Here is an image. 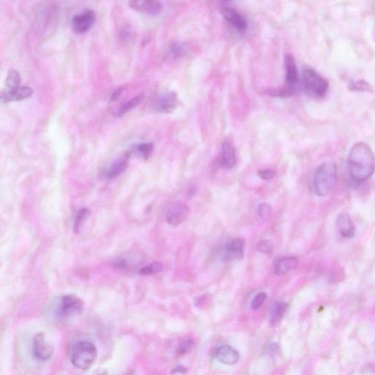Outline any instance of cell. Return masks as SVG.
Masks as SVG:
<instances>
[{
  "label": "cell",
  "instance_id": "obj_1",
  "mask_svg": "<svg viewBox=\"0 0 375 375\" xmlns=\"http://www.w3.org/2000/svg\"><path fill=\"white\" fill-rule=\"evenodd\" d=\"M348 171L353 181L363 183L375 171V156L371 147L364 142L353 146L348 156Z\"/></svg>",
  "mask_w": 375,
  "mask_h": 375
},
{
  "label": "cell",
  "instance_id": "obj_2",
  "mask_svg": "<svg viewBox=\"0 0 375 375\" xmlns=\"http://www.w3.org/2000/svg\"><path fill=\"white\" fill-rule=\"evenodd\" d=\"M84 310V303L75 295L60 296L53 302L50 314L57 320H65L80 315Z\"/></svg>",
  "mask_w": 375,
  "mask_h": 375
},
{
  "label": "cell",
  "instance_id": "obj_3",
  "mask_svg": "<svg viewBox=\"0 0 375 375\" xmlns=\"http://www.w3.org/2000/svg\"><path fill=\"white\" fill-rule=\"evenodd\" d=\"M337 182V167L334 163L321 165L316 171L314 186L316 193L320 196H326L334 189Z\"/></svg>",
  "mask_w": 375,
  "mask_h": 375
},
{
  "label": "cell",
  "instance_id": "obj_4",
  "mask_svg": "<svg viewBox=\"0 0 375 375\" xmlns=\"http://www.w3.org/2000/svg\"><path fill=\"white\" fill-rule=\"evenodd\" d=\"M97 348L90 341H83L77 343L70 353L71 364L77 369H90L96 361Z\"/></svg>",
  "mask_w": 375,
  "mask_h": 375
},
{
  "label": "cell",
  "instance_id": "obj_5",
  "mask_svg": "<svg viewBox=\"0 0 375 375\" xmlns=\"http://www.w3.org/2000/svg\"><path fill=\"white\" fill-rule=\"evenodd\" d=\"M302 82L304 90L311 96L319 98L324 97L327 93L329 82L313 68L304 69Z\"/></svg>",
  "mask_w": 375,
  "mask_h": 375
},
{
  "label": "cell",
  "instance_id": "obj_6",
  "mask_svg": "<svg viewBox=\"0 0 375 375\" xmlns=\"http://www.w3.org/2000/svg\"><path fill=\"white\" fill-rule=\"evenodd\" d=\"M284 66L286 71V86L280 92H277L279 96L283 97H291L294 95L295 87L299 80L298 71L293 57L286 55L284 57Z\"/></svg>",
  "mask_w": 375,
  "mask_h": 375
},
{
  "label": "cell",
  "instance_id": "obj_7",
  "mask_svg": "<svg viewBox=\"0 0 375 375\" xmlns=\"http://www.w3.org/2000/svg\"><path fill=\"white\" fill-rule=\"evenodd\" d=\"M178 97L172 92H161L153 98L151 106L155 111L162 113H171L178 106Z\"/></svg>",
  "mask_w": 375,
  "mask_h": 375
},
{
  "label": "cell",
  "instance_id": "obj_8",
  "mask_svg": "<svg viewBox=\"0 0 375 375\" xmlns=\"http://www.w3.org/2000/svg\"><path fill=\"white\" fill-rule=\"evenodd\" d=\"M95 20V13L91 10H85L75 15L72 19V28L76 33H87L92 28Z\"/></svg>",
  "mask_w": 375,
  "mask_h": 375
},
{
  "label": "cell",
  "instance_id": "obj_9",
  "mask_svg": "<svg viewBox=\"0 0 375 375\" xmlns=\"http://www.w3.org/2000/svg\"><path fill=\"white\" fill-rule=\"evenodd\" d=\"M33 351L34 356L40 361H47L54 354V347L46 342L43 333H39L35 336L33 342Z\"/></svg>",
  "mask_w": 375,
  "mask_h": 375
},
{
  "label": "cell",
  "instance_id": "obj_10",
  "mask_svg": "<svg viewBox=\"0 0 375 375\" xmlns=\"http://www.w3.org/2000/svg\"><path fill=\"white\" fill-rule=\"evenodd\" d=\"M189 208L183 203H176L169 208L166 213V219L171 226H178L187 219Z\"/></svg>",
  "mask_w": 375,
  "mask_h": 375
},
{
  "label": "cell",
  "instance_id": "obj_11",
  "mask_svg": "<svg viewBox=\"0 0 375 375\" xmlns=\"http://www.w3.org/2000/svg\"><path fill=\"white\" fill-rule=\"evenodd\" d=\"M33 89L29 87H19L13 90H7L2 92L1 102L3 104L13 102H20L31 97Z\"/></svg>",
  "mask_w": 375,
  "mask_h": 375
},
{
  "label": "cell",
  "instance_id": "obj_12",
  "mask_svg": "<svg viewBox=\"0 0 375 375\" xmlns=\"http://www.w3.org/2000/svg\"><path fill=\"white\" fill-rule=\"evenodd\" d=\"M129 5L134 11L149 15L158 14L162 8L159 2L148 0H133L129 2Z\"/></svg>",
  "mask_w": 375,
  "mask_h": 375
},
{
  "label": "cell",
  "instance_id": "obj_13",
  "mask_svg": "<svg viewBox=\"0 0 375 375\" xmlns=\"http://www.w3.org/2000/svg\"><path fill=\"white\" fill-rule=\"evenodd\" d=\"M336 224L341 236L345 238H352L355 236L356 228L348 213H340L336 218Z\"/></svg>",
  "mask_w": 375,
  "mask_h": 375
},
{
  "label": "cell",
  "instance_id": "obj_14",
  "mask_svg": "<svg viewBox=\"0 0 375 375\" xmlns=\"http://www.w3.org/2000/svg\"><path fill=\"white\" fill-rule=\"evenodd\" d=\"M129 157L130 154H126L122 157L114 161L103 173L104 178L107 180L114 179L122 174L127 169Z\"/></svg>",
  "mask_w": 375,
  "mask_h": 375
},
{
  "label": "cell",
  "instance_id": "obj_15",
  "mask_svg": "<svg viewBox=\"0 0 375 375\" xmlns=\"http://www.w3.org/2000/svg\"><path fill=\"white\" fill-rule=\"evenodd\" d=\"M244 240L242 238H235L228 242L225 245L226 260H241L244 255Z\"/></svg>",
  "mask_w": 375,
  "mask_h": 375
},
{
  "label": "cell",
  "instance_id": "obj_16",
  "mask_svg": "<svg viewBox=\"0 0 375 375\" xmlns=\"http://www.w3.org/2000/svg\"><path fill=\"white\" fill-rule=\"evenodd\" d=\"M222 14H223L225 19L235 27L237 30H240V31L246 30L247 27H248L246 19L241 14H240L236 10L233 8L226 7L222 10Z\"/></svg>",
  "mask_w": 375,
  "mask_h": 375
},
{
  "label": "cell",
  "instance_id": "obj_17",
  "mask_svg": "<svg viewBox=\"0 0 375 375\" xmlns=\"http://www.w3.org/2000/svg\"><path fill=\"white\" fill-rule=\"evenodd\" d=\"M216 358L222 364L234 365L238 362L239 353L229 345H223L216 351Z\"/></svg>",
  "mask_w": 375,
  "mask_h": 375
},
{
  "label": "cell",
  "instance_id": "obj_18",
  "mask_svg": "<svg viewBox=\"0 0 375 375\" xmlns=\"http://www.w3.org/2000/svg\"><path fill=\"white\" fill-rule=\"evenodd\" d=\"M222 164L228 169H232L236 164L235 147L229 141H224L222 144Z\"/></svg>",
  "mask_w": 375,
  "mask_h": 375
},
{
  "label": "cell",
  "instance_id": "obj_19",
  "mask_svg": "<svg viewBox=\"0 0 375 375\" xmlns=\"http://www.w3.org/2000/svg\"><path fill=\"white\" fill-rule=\"evenodd\" d=\"M297 265H298V260L296 257H285L277 262L275 267V273L278 276L284 275L295 269Z\"/></svg>",
  "mask_w": 375,
  "mask_h": 375
},
{
  "label": "cell",
  "instance_id": "obj_20",
  "mask_svg": "<svg viewBox=\"0 0 375 375\" xmlns=\"http://www.w3.org/2000/svg\"><path fill=\"white\" fill-rule=\"evenodd\" d=\"M21 79V75L16 69H9L7 74L6 86L7 90H13L20 87Z\"/></svg>",
  "mask_w": 375,
  "mask_h": 375
},
{
  "label": "cell",
  "instance_id": "obj_21",
  "mask_svg": "<svg viewBox=\"0 0 375 375\" xmlns=\"http://www.w3.org/2000/svg\"><path fill=\"white\" fill-rule=\"evenodd\" d=\"M144 95H139L138 96L130 99L129 102H126L123 105L121 106L120 108L115 112V116L120 117V116L127 113L131 109L135 108L139 104H140L143 102V100H144Z\"/></svg>",
  "mask_w": 375,
  "mask_h": 375
},
{
  "label": "cell",
  "instance_id": "obj_22",
  "mask_svg": "<svg viewBox=\"0 0 375 375\" xmlns=\"http://www.w3.org/2000/svg\"><path fill=\"white\" fill-rule=\"evenodd\" d=\"M287 307V304L284 302L277 303V304H274L271 311V315H270L272 323H277L282 319Z\"/></svg>",
  "mask_w": 375,
  "mask_h": 375
},
{
  "label": "cell",
  "instance_id": "obj_23",
  "mask_svg": "<svg viewBox=\"0 0 375 375\" xmlns=\"http://www.w3.org/2000/svg\"><path fill=\"white\" fill-rule=\"evenodd\" d=\"M162 264L159 262H154L147 265V266L143 267L139 270V273L142 274V275H155V274L162 271Z\"/></svg>",
  "mask_w": 375,
  "mask_h": 375
},
{
  "label": "cell",
  "instance_id": "obj_24",
  "mask_svg": "<svg viewBox=\"0 0 375 375\" xmlns=\"http://www.w3.org/2000/svg\"><path fill=\"white\" fill-rule=\"evenodd\" d=\"M154 144L151 142H144L139 144L137 147V152L144 159H147L154 151Z\"/></svg>",
  "mask_w": 375,
  "mask_h": 375
},
{
  "label": "cell",
  "instance_id": "obj_25",
  "mask_svg": "<svg viewBox=\"0 0 375 375\" xmlns=\"http://www.w3.org/2000/svg\"><path fill=\"white\" fill-rule=\"evenodd\" d=\"M267 295L265 292H260L257 294L251 304V309L253 311H257L263 305L265 299H266Z\"/></svg>",
  "mask_w": 375,
  "mask_h": 375
},
{
  "label": "cell",
  "instance_id": "obj_26",
  "mask_svg": "<svg viewBox=\"0 0 375 375\" xmlns=\"http://www.w3.org/2000/svg\"><path fill=\"white\" fill-rule=\"evenodd\" d=\"M258 252L263 254H270L273 251V244L270 240H263L258 242L257 245Z\"/></svg>",
  "mask_w": 375,
  "mask_h": 375
},
{
  "label": "cell",
  "instance_id": "obj_27",
  "mask_svg": "<svg viewBox=\"0 0 375 375\" xmlns=\"http://www.w3.org/2000/svg\"><path fill=\"white\" fill-rule=\"evenodd\" d=\"M271 207L267 203H262L259 205L258 214L259 216L263 220H267L271 216Z\"/></svg>",
  "mask_w": 375,
  "mask_h": 375
},
{
  "label": "cell",
  "instance_id": "obj_28",
  "mask_svg": "<svg viewBox=\"0 0 375 375\" xmlns=\"http://www.w3.org/2000/svg\"><path fill=\"white\" fill-rule=\"evenodd\" d=\"M89 211L86 209V208H82V209H81L77 213V216H76L75 223H74V230H75L76 232L78 231L79 228H80L82 221H83V220L85 219Z\"/></svg>",
  "mask_w": 375,
  "mask_h": 375
},
{
  "label": "cell",
  "instance_id": "obj_29",
  "mask_svg": "<svg viewBox=\"0 0 375 375\" xmlns=\"http://www.w3.org/2000/svg\"><path fill=\"white\" fill-rule=\"evenodd\" d=\"M349 88L352 90H358V91H369L370 86L364 81H358V82H353Z\"/></svg>",
  "mask_w": 375,
  "mask_h": 375
},
{
  "label": "cell",
  "instance_id": "obj_30",
  "mask_svg": "<svg viewBox=\"0 0 375 375\" xmlns=\"http://www.w3.org/2000/svg\"><path fill=\"white\" fill-rule=\"evenodd\" d=\"M192 346V340L188 339V340L184 341V342H183L182 344L180 345L179 348H178V353H179L180 355L185 354V353H188V351L191 349Z\"/></svg>",
  "mask_w": 375,
  "mask_h": 375
},
{
  "label": "cell",
  "instance_id": "obj_31",
  "mask_svg": "<svg viewBox=\"0 0 375 375\" xmlns=\"http://www.w3.org/2000/svg\"><path fill=\"white\" fill-rule=\"evenodd\" d=\"M258 176L262 180H270L275 176V172L271 169H263V170L259 171Z\"/></svg>",
  "mask_w": 375,
  "mask_h": 375
},
{
  "label": "cell",
  "instance_id": "obj_32",
  "mask_svg": "<svg viewBox=\"0 0 375 375\" xmlns=\"http://www.w3.org/2000/svg\"><path fill=\"white\" fill-rule=\"evenodd\" d=\"M184 52V46L181 43H174L171 47V53L174 56H181Z\"/></svg>",
  "mask_w": 375,
  "mask_h": 375
},
{
  "label": "cell",
  "instance_id": "obj_33",
  "mask_svg": "<svg viewBox=\"0 0 375 375\" xmlns=\"http://www.w3.org/2000/svg\"><path fill=\"white\" fill-rule=\"evenodd\" d=\"M279 351V347L277 344H271L268 347V353L271 356H275Z\"/></svg>",
  "mask_w": 375,
  "mask_h": 375
},
{
  "label": "cell",
  "instance_id": "obj_34",
  "mask_svg": "<svg viewBox=\"0 0 375 375\" xmlns=\"http://www.w3.org/2000/svg\"><path fill=\"white\" fill-rule=\"evenodd\" d=\"M122 91H123V90H122V88L115 90V91L112 93V97H111V100L113 101V102L114 101H117V99L119 98L120 95H122Z\"/></svg>",
  "mask_w": 375,
  "mask_h": 375
},
{
  "label": "cell",
  "instance_id": "obj_35",
  "mask_svg": "<svg viewBox=\"0 0 375 375\" xmlns=\"http://www.w3.org/2000/svg\"><path fill=\"white\" fill-rule=\"evenodd\" d=\"M186 368L182 366H178L176 369H173L172 373H184L186 372Z\"/></svg>",
  "mask_w": 375,
  "mask_h": 375
}]
</instances>
